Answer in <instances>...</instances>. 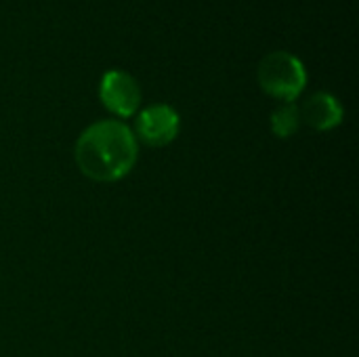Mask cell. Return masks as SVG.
Returning <instances> with one entry per match:
<instances>
[{"instance_id": "obj_1", "label": "cell", "mask_w": 359, "mask_h": 357, "mask_svg": "<svg viewBox=\"0 0 359 357\" xmlns=\"http://www.w3.org/2000/svg\"><path fill=\"white\" fill-rule=\"evenodd\" d=\"M137 156V137L120 120H99L86 126L74 149L82 175L99 183L124 179L135 168Z\"/></svg>"}, {"instance_id": "obj_4", "label": "cell", "mask_w": 359, "mask_h": 357, "mask_svg": "<svg viewBox=\"0 0 359 357\" xmlns=\"http://www.w3.org/2000/svg\"><path fill=\"white\" fill-rule=\"evenodd\" d=\"M181 118L179 114L166 105H149L137 116V137L149 147H164L172 143L179 135Z\"/></svg>"}, {"instance_id": "obj_5", "label": "cell", "mask_w": 359, "mask_h": 357, "mask_svg": "<svg viewBox=\"0 0 359 357\" xmlns=\"http://www.w3.org/2000/svg\"><path fill=\"white\" fill-rule=\"evenodd\" d=\"M299 112H301V120H305L316 130H330V128L339 126L343 122V116H345L339 99L330 93H324V90L313 93L303 103V107Z\"/></svg>"}, {"instance_id": "obj_6", "label": "cell", "mask_w": 359, "mask_h": 357, "mask_svg": "<svg viewBox=\"0 0 359 357\" xmlns=\"http://www.w3.org/2000/svg\"><path fill=\"white\" fill-rule=\"evenodd\" d=\"M301 126V112L294 103H284L271 114V130L280 139L292 137Z\"/></svg>"}, {"instance_id": "obj_3", "label": "cell", "mask_w": 359, "mask_h": 357, "mask_svg": "<svg viewBox=\"0 0 359 357\" xmlns=\"http://www.w3.org/2000/svg\"><path fill=\"white\" fill-rule=\"evenodd\" d=\"M99 97L111 114L130 118L141 105V86L128 72L109 69L101 78Z\"/></svg>"}, {"instance_id": "obj_2", "label": "cell", "mask_w": 359, "mask_h": 357, "mask_svg": "<svg viewBox=\"0 0 359 357\" xmlns=\"http://www.w3.org/2000/svg\"><path fill=\"white\" fill-rule=\"evenodd\" d=\"M257 78L267 95L286 103H294V99L303 93L307 84L303 61L288 50H273L265 55L259 63Z\"/></svg>"}]
</instances>
